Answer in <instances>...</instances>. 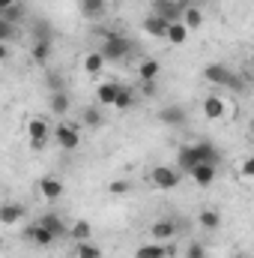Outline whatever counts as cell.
I'll return each mask as SVG.
<instances>
[{"label": "cell", "mask_w": 254, "mask_h": 258, "mask_svg": "<svg viewBox=\"0 0 254 258\" xmlns=\"http://www.w3.org/2000/svg\"><path fill=\"white\" fill-rule=\"evenodd\" d=\"M177 159H180V171H183V174H191V168L200 165V162H215V165H218V150H215L209 141H194V144L180 147Z\"/></svg>", "instance_id": "cell-1"}, {"label": "cell", "mask_w": 254, "mask_h": 258, "mask_svg": "<svg viewBox=\"0 0 254 258\" xmlns=\"http://www.w3.org/2000/svg\"><path fill=\"white\" fill-rule=\"evenodd\" d=\"M102 54H105V60H114V63H123L132 57V51H135V42L123 36V33H114L111 30V36H105L102 39V48H99Z\"/></svg>", "instance_id": "cell-2"}, {"label": "cell", "mask_w": 254, "mask_h": 258, "mask_svg": "<svg viewBox=\"0 0 254 258\" xmlns=\"http://www.w3.org/2000/svg\"><path fill=\"white\" fill-rule=\"evenodd\" d=\"M24 132H27V141H30V150H42L48 144V138L54 135V129L48 126L45 117H30L24 123Z\"/></svg>", "instance_id": "cell-3"}, {"label": "cell", "mask_w": 254, "mask_h": 258, "mask_svg": "<svg viewBox=\"0 0 254 258\" xmlns=\"http://www.w3.org/2000/svg\"><path fill=\"white\" fill-rule=\"evenodd\" d=\"M54 141H57V147L66 150V153L78 150V144H81V126L78 123H69V120H60L54 126Z\"/></svg>", "instance_id": "cell-4"}, {"label": "cell", "mask_w": 254, "mask_h": 258, "mask_svg": "<svg viewBox=\"0 0 254 258\" xmlns=\"http://www.w3.org/2000/svg\"><path fill=\"white\" fill-rule=\"evenodd\" d=\"M203 78L212 81L215 87H239V75L224 63H209L203 69Z\"/></svg>", "instance_id": "cell-5"}, {"label": "cell", "mask_w": 254, "mask_h": 258, "mask_svg": "<svg viewBox=\"0 0 254 258\" xmlns=\"http://www.w3.org/2000/svg\"><path fill=\"white\" fill-rule=\"evenodd\" d=\"M183 171H177V168H171V165H156L153 171H150V183L156 186V189H162V192H168V189H177L180 186V177Z\"/></svg>", "instance_id": "cell-6"}, {"label": "cell", "mask_w": 254, "mask_h": 258, "mask_svg": "<svg viewBox=\"0 0 254 258\" xmlns=\"http://www.w3.org/2000/svg\"><path fill=\"white\" fill-rule=\"evenodd\" d=\"M24 240H27V243H33V246H39V249H45V246H51V243L57 240V234H54V231H48V228L36 219V222L24 225Z\"/></svg>", "instance_id": "cell-7"}, {"label": "cell", "mask_w": 254, "mask_h": 258, "mask_svg": "<svg viewBox=\"0 0 254 258\" xmlns=\"http://www.w3.org/2000/svg\"><path fill=\"white\" fill-rule=\"evenodd\" d=\"M189 3H177V0H153L150 3V9L159 15V18H165V21H183V9H186Z\"/></svg>", "instance_id": "cell-8"}, {"label": "cell", "mask_w": 254, "mask_h": 258, "mask_svg": "<svg viewBox=\"0 0 254 258\" xmlns=\"http://www.w3.org/2000/svg\"><path fill=\"white\" fill-rule=\"evenodd\" d=\"M191 183L194 186H200V189H209L212 183H215V177H218V165L215 162H200V165H194L191 168Z\"/></svg>", "instance_id": "cell-9"}, {"label": "cell", "mask_w": 254, "mask_h": 258, "mask_svg": "<svg viewBox=\"0 0 254 258\" xmlns=\"http://www.w3.org/2000/svg\"><path fill=\"white\" fill-rule=\"evenodd\" d=\"M168 27H171V21L159 18L156 12H150V15L144 18V24H141V30H144L147 36H153V39H168Z\"/></svg>", "instance_id": "cell-10"}, {"label": "cell", "mask_w": 254, "mask_h": 258, "mask_svg": "<svg viewBox=\"0 0 254 258\" xmlns=\"http://www.w3.org/2000/svg\"><path fill=\"white\" fill-rule=\"evenodd\" d=\"M135 258H174V246H171V243H159V240L141 243V246L135 249Z\"/></svg>", "instance_id": "cell-11"}, {"label": "cell", "mask_w": 254, "mask_h": 258, "mask_svg": "<svg viewBox=\"0 0 254 258\" xmlns=\"http://www.w3.org/2000/svg\"><path fill=\"white\" fill-rule=\"evenodd\" d=\"M120 90H123L120 81H102V84L96 87V105H117Z\"/></svg>", "instance_id": "cell-12"}, {"label": "cell", "mask_w": 254, "mask_h": 258, "mask_svg": "<svg viewBox=\"0 0 254 258\" xmlns=\"http://www.w3.org/2000/svg\"><path fill=\"white\" fill-rule=\"evenodd\" d=\"M227 114V99H221L218 93H209L203 99V117L206 120H221Z\"/></svg>", "instance_id": "cell-13"}, {"label": "cell", "mask_w": 254, "mask_h": 258, "mask_svg": "<svg viewBox=\"0 0 254 258\" xmlns=\"http://www.w3.org/2000/svg\"><path fill=\"white\" fill-rule=\"evenodd\" d=\"M150 231H153V240H159V243H171V240L177 237V222H174V219H156Z\"/></svg>", "instance_id": "cell-14"}, {"label": "cell", "mask_w": 254, "mask_h": 258, "mask_svg": "<svg viewBox=\"0 0 254 258\" xmlns=\"http://www.w3.org/2000/svg\"><path fill=\"white\" fill-rule=\"evenodd\" d=\"M78 9L87 21H99L108 12V0H78Z\"/></svg>", "instance_id": "cell-15"}, {"label": "cell", "mask_w": 254, "mask_h": 258, "mask_svg": "<svg viewBox=\"0 0 254 258\" xmlns=\"http://www.w3.org/2000/svg\"><path fill=\"white\" fill-rule=\"evenodd\" d=\"M159 120H162L165 126H183V123H186V108H183V105H165V108L159 111Z\"/></svg>", "instance_id": "cell-16"}, {"label": "cell", "mask_w": 254, "mask_h": 258, "mask_svg": "<svg viewBox=\"0 0 254 258\" xmlns=\"http://www.w3.org/2000/svg\"><path fill=\"white\" fill-rule=\"evenodd\" d=\"M36 189H39V195H42L45 201H57V198L63 195V183H60V177H42Z\"/></svg>", "instance_id": "cell-17"}, {"label": "cell", "mask_w": 254, "mask_h": 258, "mask_svg": "<svg viewBox=\"0 0 254 258\" xmlns=\"http://www.w3.org/2000/svg\"><path fill=\"white\" fill-rule=\"evenodd\" d=\"M21 219H24V207H21V204L6 201V204L0 207V225H15V222H21Z\"/></svg>", "instance_id": "cell-18"}, {"label": "cell", "mask_w": 254, "mask_h": 258, "mask_svg": "<svg viewBox=\"0 0 254 258\" xmlns=\"http://www.w3.org/2000/svg\"><path fill=\"white\" fill-rule=\"evenodd\" d=\"M48 108H51L57 117H63L66 111L72 108V99H69V93H66V90H51V96H48Z\"/></svg>", "instance_id": "cell-19"}, {"label": "cell", "mask_w": 254, "mask_h": 258, "mask_svg": "<svg viewBox=\"0 0 254 258\" xmlns=\"http://www.w3.org/2000/svg\"><path fill=\"white\" fill-rule=\"evenodd\" d=\"M102 123H105V117H102V105H87L84 114H81V126L84 129H99Z\"/></svg>", "instance_id": "cell-20"}, {"label": "cell", "mask_w": 254, "mask_h": 258, "mask_svg": "<svg viewBox=\"0 0 254 258\" xmlns=\"http://www.w3.org/2000/svg\"><path fill=\"white\" fill-rule=\"evenodd\" d=\"M197 225H200L203 231H218V228H221V213H218V210H212V207H206V210H200Z\"/></svg>", "instance_id": "cell-21"}, {"label": "cell", "mask_w": 254, "mask_h": 258, "mask_svg": "<svg viewBox=\"0 0 254 258\" xmlns=\"http://www.w3.org/2000/svg\"><path fill=\"white\" fill-rule=\"evenodd\" d=\"M105 54L102 51H90V54H84V72L87 75H102V69H105Z\"/></svg>", "instance_id": "cell-22"}, {"label": "cell", "mask_w": 254, "mask_h": 258, "mask_svg": "<svg viewBox=\"0 0 254 258\" xmlns=\"http://www.w3.org/2000/svg\"><path fill=\"white\" fill-rule=\"evenodd\" d=\"M30 57H33V63H48V57H51V39H33Z\"/></svg>", "instance_id": "cell-23"}, {"label": "cell", "mask_w": 254, "mask_h": 258, "mask_svg": "<svg viewBox=\"0 0 254 258\" xmlns=\"http://www.w3.org/2000/svg\"><path fill=\"white\" fill-rule=\"evenodd\" d=\"M189 33L191 30L183 24V21H171V27H168V42H171V45H186Z\"/></svg>", "instance_id": "cell-24"}, {"label": "cell", "mask_w": 254, "mask_h": 258, "mask_svg": "<svg viewBox=\"0 0 254 258\" xmlns=\"http://www.w3.org/2000/svg\"><path fill=\"white\" fill-rule=\"evenodd\" d=\"M72 255L75 258H102V246L93 243V240H81V243H75Z\"/></svg>", "instance_id": "cell-25"}, {"label": "cell", "mask_w": 254, "mask_h": 258, "mask_svg": "<svg viewBox=\"0 0 254 258\" xmlns=\"http://www.w3.org/2000/svg\"><path fill=\"white\" fill-rule=\"evenodd\" d=\"M69 237H72V243H81V240H93V228H90V222H87V219H78V222L69 228Z\"/></svg>", "instance_id": "cell-26"}, {"label": "cell", "mask_w": 254, "mask_h": 258, "mask_svg": "<svg viewBox=\"0 0 254 258\" xmlns=\"http://www.w3.org/2000/svg\"><path fill=\"white\" fill-rule=\"evenodd\" d=\"M39 222H42L48 231H54L57 237H60V234H69V228L63 225V219H60L57 213H42V216H39Z\"/></svg>", "instance_id": "cell-27"}, {"label": "cell", "mask_w": 254, "mask_h": 258, "mask_svg": "<svg viewBox=\"0 0 254 258\" xmlns=\"http://www.w3.org/2000/svg\"><path fill=\"white\" fill-rule=\"evenodd\" d=\"M183 24H186L189 30H197V27L203 24V12H200L197 6H191V3H189V6L183 9Z\"/></svg>", "instance_id": "cell-28"}, {"label": "cell", "mask_w": 254, "mask_h": 258, "mask_svg": "<svg viewBox=\"0 0 254 258\" xmlns=\"http://www.w3.org/2000/svg\"><path fill=\"white\" fill-rule=\"evenodd\" d=\"M159 72H162L159 60H144V63L138 66V75H141V81H156V78H159Z\"/></svg>", "instance_id": "cell-29"}, {"label": "cell", "mask_w": 254, "mask_h": 258, "mask_svg": "<svg viewBox=\"0 0 254 258\" xmlns=\"http://www.w3.org/2000/svg\"><path fill=\"white\" fill-rule=\"evenodd\" d=\"M132 105H135V93H132V87L123 84V90H120V96H117V105H114V108L126 111V108H132Z\"/></svg>", "instance_id": "cell-30"}, {"label": "cell", "mask_w": 254, "mask_h": 258, "mask_svg": "<svg viewBox=\"0 0 254 258\" xmlns=\"http://www.w3.org/2000/svg\"><path fill=\"white\" fill-rule=\"evenodd\" d=\"M239 177H245V180H254V156H245V159L239 162Z\"/></svg>", "instance_id": "cell-31"}, {"label": "cell", "mask_w": 254, "mask_h": 258, "mask_svg": "<svg viewBox=\"0 0 254 258\" xmlns=\"http://www.w3.org/2000/svg\"><path fill=\"white\" fill-rule=\"evenodd\" d=\"M108 189H111V195H126L129 189H132V186H129V180H114V183H111Z\"/></svg>", "instance_id": "cell-32"}, {"label": "cell", "mask_w": 254, "mask_h": 258, "mask_svg": "<svg viewBox=\"0 0 254 258\" xmlns=\"http://www.w3.org/2000/svg\"><path fill=\"white\" fill-rule=\"evenodd\" d=\"M0 39H3V42L12 39V21H3V18H0Z\"/></svg>", "instance_id": "cell-33"}, {"label": "cell", "mask_w": 254, "mask_h": 258, "mask_svg": "<svg viewBox=\"0 0 254 258\" xmlns=\"http://www.w3.org/2000/svg\"><path fill=\"white\" fill-rule=\"evenodd\" d=\"M186 258H203V246H200V243H191L189 252H186Z\"/></svg>", "instance_id": "cell-34"}, {"label": "cell", "mask_w": 254, "mask_h": 258, "mask_svg": "<svg viewBox=\"0 0 254 258\" xmlns=\"http://www.w3.org/2000/svg\"><path fill=\"white\" fill-rule=\"evenodd\" d=\"M48 84H51V90H63V81L57 75H48Z\"/></svg>", "instance_id": "cell-35"}, {"label": "cell", "mask_w": 254, "mask_h": 258, "mask_svg": "<svg viewBox=\"0 0 254 258\" xmlns=\"http://www.w3.org/2000/svg\"><path fill=\"white\" fill-rule=\"evenodd\" d=\"M15 6V0H0V12H6V9H12Z\"/></svg>", "instance_id": "cell-36"}, {"label": "cell", "mask_w": 254, "mask_h": 258, "mask_svg": "<svg viewBox=\"0 0 254 258\" xmlns=\"http://www.w3.org/2000/svg\"><path fill=\"white\" fill-rule=\"evenodd\" d=\"M186 3H191V6H200V3H203V0H186Z\"/></svg>", "instance_id": "cell-37"}, {"label": "cell", "mask_w": 254, "mask_h": 258, "mask_svg": "<svg viewBox=\"0 0 254 258\" xmlns=\"http://www.w3.org/2000/svg\"><path fill=\"white\" fill-rule=\"evenodd\" d=\"M251 138H254V120H251Z\"/></svg>", "instance_id": "cell-38"}, {"label": "cell", "mask_w": 254, "mask_h": 258, "mask_svg": "<svg viewBox=\"0 0 254 258\" xmlns=\"http://www.w3.org/2000/svg\"><path fill=\"white\" fill-rule=\"evenodd\" d=\"M236 258H251V255H236Z\"/></svg>", "instance_id": "cell-39"}, {"label": "cell", "mask_w": 254, "mask_h": 258, "mask_svg": "<svg viewBox=\"0 0 254 258\" xmlns=\"http://www.w3.org/2000/svg\"><path fill=\"white\" fill-rule=\"evenodd\" d=\"M251 66H254V51H251Z\"/></svg>", "instance_id": "cell-40"}]
</instances>
